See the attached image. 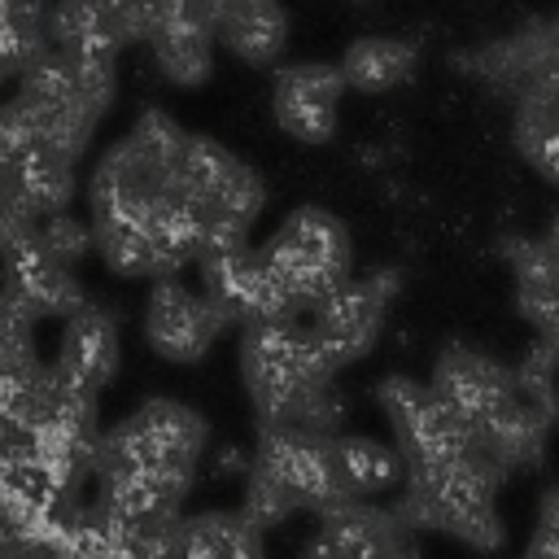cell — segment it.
<instances>
[{
  "label": "cell",
  "instance_id": "obj_6",
  "mask_svg": "<svg viewBox=\"0 0 559 559\" xmlns=\"http://www.w3.org/2000/svg\"><path fill=\"white\" fill-rule=\"evenodd\" d=\"M179 183H183V197L197 210V223H201V236H205L201 249L245 240L249 223L258 218V210L266 201L262 179L240 157H231L223 144L205 140V135L183 140Z\"/></svg>",
  "mask_w": 559,
  "mask_h": 559
},
{
  "label": "cell",
  "instance_id": "obj_19",
  "mask_svg": "<svg viewBox=\"0 0 559 559\" xmlns=\"http://www.w3.org/2000/svg\"><path fill=\"white\" fill-rule=\"evenodd\" d=\"M214 35L249 66H271L288 44V13L266 0H231L214 13Z\"/></svg>",
  "mask_w": 559,
  "mask_h": 559
},
{
  "label": "cell",
  "instance_id": "obj_23",
  "mask_svg": "<svg viewBox=\"0 0 559 559\" xmlns=\"http://www.w3.org/2000/svg\"><path fill=\"white\" fill-rule=\"evenodd\" d=\"M22 231H31V223L17 218V210H13V201H9V192H4V183H0V249H4L9 240H17Z\"/></svg>",
  "mask_w": 559,
  "mask_h": 559
},
{
  "label": "cell",
  "instance_id": "obj_13",
  "mask_svg": "<svg viewBox=\"0 0 559 559\" xmlns=\"http://www.w3.org/2000/svg\"><path fill=\"white\" fill-rule=\"evenodd\" d=\"M345 92L341 66L297 61L275 70V122L301 144H328L336 131V100Z\"/></svg>",
  "mask_w": 559,
  "mask_h": 559
},
{
  "label": "cell",
  "instance_id": "obj_20",
  "mask_svg": "<svg viewBox=\"0 0 559 559\" xmlns=\"http://www.w3.org/2000/svg\"><path fill=\"white\" fill-rule=\"evenodd\" d=\"M332 454H336V472H341L349 502H367L384 489L406 485V463H402L397 445H384V441L362 437V432H336Z\"/></svg>",
  "mask_w": 559,
  "mask_h": 559
},
{
  "label": "cell",
  "instance_id": "obj_8",
  "mask_svg": "<svg viewBox=\"0 0 559 559\" xmlns=\"http://www.w3.org/2000/svg\"><path fill=\"white\" fill-rule=\"evenodd\" d=\"M332 441L336 437H310V432H293V428H262L253 463L284 485V493L293 498L297 511L323 515V511L349 502L345 485H341V472H336Z\"/></svg>",
  "mask_w": 559,
  "mask_h": 559
},
{
  "label": "cell",
  "instance_id": "obj_17",
  "mask_svg": "<svg viewBox=\"0 0 559 559\" xmlns=\"http://www.w3.org/2000/svg\"><path fill=\"white\" fill-rule=\"evenodd\" d=\"M48 367L66 384L100 393V384H109V376L118 367V328H114V319L96 306H83L79 314H70Z\"/></svg>",
  "mask_w": 559,
  "mask_h": 559
},
{
  "label": "cell",
  "instance_id": "obj_24",
  "mask_svg": "<svg viewBox=\"0 0 559 559\" xmlns=\"http://www.w3.org/2000/svg\"><path fill=\"white\" fill-rule=\"evenodd\" d=\"M389 559H415V550H411V542H406V546H397V550H393Z\"/></svg>",
  "mask_w": 559,
  "mask_h": 559
},
{
  "label": "cell",
  "instance_id": "obj_2",
  "mask_svg": "<svg viewBox=\"0 0 559 559\" xmlns=\"http://www.w3.org/2000/svg\"><path fill=\"white\" fill-rule=\"evenodd\" d=\"M240 371L258 428H293L310 437H336L341 397L332 376L341 371L306 319H262L245 323Z\"/></svg>",
  "mask_w": 559,
  "mask_h": 559
},
{
  "label": "cell",
  "instance_id": "obj_21",
  "mask_svg": "<svg viewBox=\"0 0 559 559\" xmlns=\"http://www.w3.org/2000/svg\"><path fill=\"white\" fill-rule=\"evenodd\" d=\"M419 61V48L411 39H397V35H362L345 48L341 57V79L345 87H358V92H384L393 83H402Z\"/></svg>",
  "mask_w": 559,
  "mask_h": 559
},
{
  "label": "cell",
  "instance_id": "obj_16",
  "mask_svg": "<svg viewBox=\"0 0 559 559\" xmlns=\"http://www.w3.org/2000/svg\"><path fill=\"white\" fill-rule=\"evenodd\" d=\"M127 39H131L127 4L66 0V4L48 9V48L74 66H114V57Z\"/></svg>",
  "mask_w": 559,
  "mask_h": 559
},
{
  "label": "cell",
  "instance_id": "obj_5",
  "mask_svg": "<svg viewBox=\"0 0 559 559\" xmlns=\"http://www.w3.org/2000/svg\"><path fill=\"white\" fill-rule=\"evenodd\" d=\"M275 293L288 301L293 314L314 310L349 280V231L336 214L301 205L293 210L280 231L258 249Z\"/></svg>",
  "mask_w": 559,
  "mask_h": 559
},
{
  "label": "cell",
  "instance_id": "obj_4",
  "mask_svg": "<svg viewBox=\"0 0 559 559\" xmlns=\"http://www.w3.org/2000/svg\"><path fill=\"white\" fill-rule=\"evenodd\" d=\"M507 472L489 463H459L437 472H406V485L393 502V515L402 528H441L476 550L502 546V520L493 507V493Z\"/></svg>",
  "mask_w": 559,
  "mask_h": 559
},
{
  "label": "cell",
  "instance_id": "obj_15",
  "mask_svg": "<svg viewBox=\"0 0 559 559\" xmlns=\"http://www.w3.org/2000/svg\"><path fill=\"white\" fill-rule=\"evenodd\" d=\"M397 546H406V528L393 507L341 502L319 515V528L306 542L301 559H389Z\"/></svg>",
  "mask_w": 559,
  "mask_h": 559
},
{
  "label": "cell",
  "instance_id": "obj_1",
  "mask_svg": "<svg viewBox=\"0 0 559 559\" xmlns=\"http://www.w3.org/2000/svg\"><path fill=\"white\" fill-rule=\"evenodd\" d=\"M179 131L162 109L140 122L92 170V240L118 275L170 280L201 258V223L179 183Z\"/></svg>",
  "mask_w": 559,
  "mask_h": 559
},
{
  "label": "cell",
  "instance_id": "obj_7",
  "mask_svg": "<svg viewBox=\"0 0 559 559\" xmlns=\"http://www.w3.org/2000/svg\"><path fill=\"white\" fill-rule=\"evenodd\" d=\"M428 389L476 432V441L502 419L511 415L524 397L515 389V371L502 367L498 358L472 349V345H445L437 367H432V380Z\"/></svg>",
  "mask_w": 559,
  "mask_h": 559
},
{
  "label": "cell",
  "instance_id": "obj_10",
  "mask_svg": "<svg viewBox=\"0 0 559 559\" xmlns=\"http://www.w3.org/2000/svg\"><path fill=\"white\" fill-rule=\"evenodd\" d=\"M201 266V293L231 319L240 323H262V319H301L288 310V301L275 293L258 249H249L245 240L236 245H210L197 258Z\"/></svg>",
  "mask_w": 559,
  "mask_h": 559
},
{
  "label": "cell",
  "instance_id": "obj_14",
  "mask_svg": "<svg viewBox=\"0 0 559 559\" xmlns=\"http://www.w3.org/2000/svg\"><path fill=\"white\" fill-rule=\"evenodd\" d=\"M0 262H4V288L17 293L39 319L44 314H79L87 306L74 271L39 240V227L22 231L17 240H9L0 249Z\"/></svg>",
  "mask_w": 559,
  "mask_h": 559
},
{
  "label": "cell",
  "instance_id": "obj_18",
  "mask_svg": "<svg viewBox=\"0 0 559 559\" xmlns=\"http://www.w3.org/2000/svg\"><path fill=\"white\" fill-rule=\"evenodd\" d=\"M507 262L515 275L520 314L533 323L537 341L559 362V258L546 240H507Z\"/></svg>",
  "mask_w": 559,
  "mask_h": 559
},
{
  "label": "cell",
  "instance_id": "obj_12",
  "mask_svg": "<svg viewBox=\"0 0 559 559\" xmlns=\"http://www.w3.org/2000/svg\"><path fill=\"white\" fill-rule=\"evenodd\" d=\"M214 13L218 4L197 0H148V35L157 70L170 83H201L214 66Z\"/></svg>",
  "mask_w": 559,
  "mask_h": 559
},
{
  "label": "cell",
  "instance_id": "obj_9",
  "mask_svg": "<svg viewBox=\"0 0 559 559\" xmlns=\"http://www.w3.org/2000/svg\"><path fill=\"white\" fill-rule=\"evenodd\" d=\"M393 293H397V271H376L367 280L336 288L328 301H319L306 328L314 332L323 354L336 367H345L376 345L380 323H384V306L393 301Z\"/></svg>",
  "mask_w": 559,
  "mask_h": 559
},
{
  "label": "cell",
  "instance_id": "obj_25",
  "mask_svg": "<svg viewBox=\"0 0 559 559\" xmlns=\"http://www.w3.org/2000/svg\"><path fill=\"white\" fill-rule=\"evenodd\" d=\"M0 559H17V555H13V550H4V546H0Z\"/></svg>",
  "mask_w": 559,
  "mask_h": 559
},
{
  "label": "cell",
  "instance_id": "obj_11",
  "mask_svg": "<svg viewBox=\"0 0 559 559\" xmlns=\"http://www.w3.org/2000/svg\"><path fill=\"white\" fill-rule=\"evenodd\" d=\"M223 328H227V314L205 293L188 288L179 275L153 284L144 306V336L162 358L192 362L218 341Z\"/></svg>",
  "mask_w": 559,
  "mask_h": 559
},
{
  "label": "cell",
  "instance_id": "obj_22",
  "mask_svg": "<svg viewBox=\"0 0 559 559\" xmlns=\"http://www.w3.org/2000/svg\"><path fill=\"white\" fill-rule=\"evenodd\" d=\"M39 240H44V245L66 262V266H70V262H79V258L96 245V240H92V227H87V223H79L70 210H66V214H52L48 223H39Z\"/></svg>",
  "mask_w": 559,
  "mask_h": 559
},
{
  "label": "cell",
  "instance_id": "obj_3",
  "mask_svg": "<svg viewBox=\"0 0 559 559\" xmlns=\"http://www.w3.org/2000/svg\"><path fill=\"white\" fill-rule=\"evenodd\" d=\"M205 445V424L197 411L170 397L144 402L135 415L100 432L96 445V476H166L179 485H192L197 463Z\"/></svg>",
  "mask_w": 559,
  "mask_h": 559
}]
</instances>
